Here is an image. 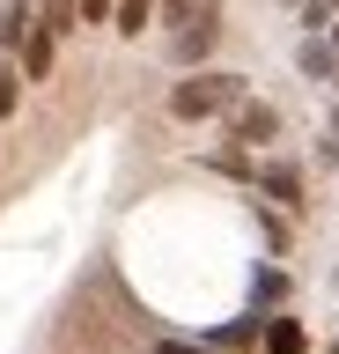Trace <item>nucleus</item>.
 Here are the masks:
<instances>
[{"label": "nucleus", "instance_id": "nucleus-4", "mask_svg": "<svg viewBox=\"0 0 339 354\" xmlns=\"http://www.w3.org/2000/svg\"><path fill=\"white\" fill-rule=\"evenodd\" d=\"M170 52H177V59H184V66H200V59H206V52H214V15H206V22H184L177 37H170Z\"/></svg>", "mask_w": 339, "mask_h": 354}, {"label": "nucleus", "instance_id": "nucleus-9", "mask_svg": "<svg viewBox=\"0 0 339 354\" xmlns=\"http://www.w3.org/2000/svg\"><path fill=\"white\" fill-rule=\"evenodd\" d=\"M258 332H266L258 317H236V325H222V332H214V347H229V354H236V347H251Z\"/></svg>", "mask_w": 339, "mask_h": 354}, {"label": "nucleus", "instance_id": "nucleus-14", "mask_svg": "<svg viewBox=\"0 0 339 354\" xmlns=\"http://www.w3.org/2000/svg\"><path fill=\"white\" fill-rule=\"evenodd\" d=\"M74 8H81L89 22H104V15H111V0H74Z\"/></svg>", "mask_w": 339, "mask_h": 354}, {"label": "nucleus", "instance_id": "nucleus-5", "mask_svg": "<svg viewBox=\"0 0 339 354\" xmlns=\"http://www.w3.org/2000/svg\"><path fill=\"white\" fill-rule=\"evenodd\" d=\"M258 185H266V199H280V207H302V170H288V162H266Z\"/></svg>", "mask_w": 339, "mask_h": 354}, {"label": "nucleus", "instance_id": "nucleus-7", "mask_svg": "<svg viewBox=\"0 0 339 354\" xmlns=\"http://www.w3.org/2000/svg\"><path fill=\"white\" fill-rule=\"evenodd\" d=\"M258 339H266L273 354H302V347H310V332L295 325V317H266V332H258Z\"/></svg>", "mask_w": 339, "mask_h": 354}, {"label": "nucleus", "instance_id": "nucleus-13", "mask_svg": "<svg viewBox=\"0 0 339 354\" xmlns=\"http://www.w3.org/2000/svg\"><path fill=\"white\" fill-rule=\"evenodd\" d=\"M8 111H15V74L0 66V118H8Z\"/></svg>", "mask_w": 339, "mask_h": 354}, {"label": "nucleus", "instance_id": "nucleus-16", "mask_svg": "<svg viewBox=\"0 0 339 354\" xmlns=\"http://www.w3.org/2000/svg\"><path fill=\"white\" fill-rule=\"evenodd\" d=\"M332 133H339V118H332Z\"/></svg>", "mask_w": 339, "mask_h": 354}, {"label": "nucleus", "instance_id": "nucleus-1", "mask_svg": "<svg viewBox=\"0 0 339 354\" xmlns=\"http://www.w3.org/2000/svg\"><path fill=\"white\" fill-rule=\"evenodd\" d=\"M244 96V74H192V82L170 88V111L177 118H214V111H229Z\"/></svg>", "mask_w": 339, "mask_h": 354}, {"label": "nucleus", "instance_id": "nucleus-11", "mask_svg": "<svg viewBox=\"0 0 339 354\" xmlns=\"http://www.w3.org/2000/svg\"><path fill=\"white\" fill-rule=\"evenodd\" d=\"M23 8H0V59H8V52H15V44H23Z\"/></svg>", "mask_w": 339, "mask_h": 354}, {"label": "nucleus", "instance_id": "nucleus-2", "mask_svg": "<svg viewBox=\"0 0 339 354\" xmlns=\"http://www.w3.org/2000/svg\"><path fill=\"white\" fill-rule=\"evenodd\" d=\"M229 133H236L244 148H258V140L280 133V111H273V104H244V96H236V104H229Z\"/></svg>", "mask_w": 339, "mask_h": 354}, {"label": "nucleus", "instance_id": "nucleus-12", "mask_svg": "<svg viewBox=\"0 0 339 354\" xmlns=\"http://www.w3.org/2000/svg\"><path fill=\"white\" fill-rule=\"evenodd\" d=\"M155 354H229V347H214V339H162Z\"/></svg>", "mask_w": 339, "mask_h": 354}, {"label": "nucleus", "instance_id": "nucleus-10", "mask_svg": "<svg viewBox=\"0 0 339 354\" xmlns=\"http://www.w3.org/2000/svg\"><path fill=\"white\" fill-rule=\"evenodd\" d=\"M148 15H155V0H118V30H126V37H140Z\"/></svg>", "mask_w": 339, "mask_h": 354}, {"label": "nucleus", "instance_id": "nucleus-6", "mask_svg": "<svg viewBox=\"0 0 339 354\" xmlns=\"http://www.w3.org/2000/svg\"><path fill=\"white\" fill-rule=\"evenodd\" d=\"M52 37H59V30L30 22V44H23V66H30V82H45V74H52Z\"/></svg>", "mask_w": 339, "mask_h": 354}, {"label": "nucleus", "instance_id": "nucleus-17", "mask_svg": "<svg viewBox=\"0 0 339 354\" xmlns=\"http://www.w3.org/2000/svg\"><path fill=\"white\" fill-rule=\"evenodd\" d=\"M332 354H339V347H332Z\"/></svg>", "mask_w": 339, "mask_h": 354}, {"label": "nucleus", "instance_id": "nucleus-8", "mask_svg": "<svg viewBox=\"0 0 339 354\" xmlns=\"http://www.w3.org/2000/svg\"><path fill=\"white\" fill-rule=\"evenodd\" d=\"M214 15V0H162V22L170 30H184V22H206Z\"/></svg>", "mask_w": 339, "mask_h": 354}, {"label": "nucleus", "instance_id": "nucleus-3", "mask_svg": "<svg viewBox=\"0 0 339 354\" xmlns=\"http://www.w3.org/2000/svg\"><path fill=\"white\" fill-rule=\"evenodd\" d=\"M295 66H302L310 82H339V52H332V44H325V37H317V30H310V37H302V52H295Z\"/></svg>", "mask_w": 339, "mask_h": 354}, {"label": "nucleus", "instance_id": "nucleus-15", "mask_svg": "<svg viewBox=\"0 0 339 354\" xmlns=\"http://www.w3.org/2000/svg\"><path fill=\"white\" fill-rule=\"evenodd\" d=\"M332 52H339V22H332Z\"/></svg>", "mask_w": 339, "mask_h": 354}]
</instances>
